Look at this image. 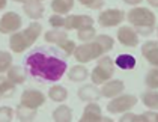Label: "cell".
<instances>
[{
    "label": "cell",
    "instance_id": "6da1fadb",
    "mask_svg": "<svg viewBox=\"0 0 158 122\" xmlns=\"http://www.w3.org/2000/svg\"><path fill=\"white\" fill-rule=\"evenodd\" d=\"M24 65L27 73L41 82H59L68 69L65 59H60L54 53H48L45 50L30 53Z\"/></svg>",
    "mask_w": 158,
    "mask_h": 122
},
{
    "label": "cell",
    "instance_id": "7a4b0ae2",
    "mask_svg": "<svg viewBox=\"0 0 158 122\" xmlns=\"http://www.w3.org/2000/svg\"><path fill=\"white\" fill-rule=\"evenodd\" d=\"M41 33L42 26L38 21H32L24 30H18L9 36V48L12 50V53H23L35 44Z\"/></svg>",
    "mask_w": 158,
    "mask_h": 122
},
{
    "label": "cell",
    "instance_id": "3957f363",
    "mask_svg": "<svg viewBox=\"0 0 158 122\" xmlns=\"http://www.w3.org/2000/svg\"><path fill=\"white\" fill-rule=\"evenodd\" d=\"M114 61L110 57V56H102L98 59L97 66L92 69L90 73V80L94 85H104L107 83L109 80H111L113 74H114Z\"/></svg>",
    "mask_w": 158,
    "mask_h": 122
},
{
    "label": "cell",
    "instance_id": "277c9868",
    "mask_svg": "<svg viewBox=\"0 0 158 122\" xmlns=\"http://www.w3.org/2000/svg\"><path fill=\"white\" fill-rule=\"evenodd\" d=\"M127 20L130 21V24L133 27H155L157 17L148 8L135 6L133 9H130V12L127 14Z\"/></svg>",
    "mask_w": 158,
    "mask_h": 122
},
{
    "label": "cell",
    "instance_id": "5b68a950",
    "mask_svg": "<svg viewBox=\"0 0 158 122\" xmlns=\"http://www.w3.org/2000/svg\"><path fill=\"white\" fill-rule=\"evenodd\" d=\"M106 53L101 48V45L97 41L92 42H83L81 45H77V48L74 51V59L80 63H89V62L95 61L102 57Z\"/></svg>",
    "mask_w": 158,
    "mask_h": 122
},
{
    "label": "cell",
    "instance_id": "8992f818",
    "mask_svg": "<svg viewBox=\"0 0 158 122\" xmlns=\"http://www.w3.org/2000/svg\"><path fill=\"white\" fill-rule=\"evenodd\" d=\"M137 104V98L134 95H128V94H123L119 97L113 98L111 101H109L107 104V111L113 113V115H118V113H127L133 109L134 106Z\"/></svg>",
    "mask_w": 158,
    "mask_h": 122
},
{
    "label": "cell",
    "instance_id": "52a82bcc",
    "mask_svg": "<svg viewBox=\"0 0 158 122\" xmlns=\"http://www.w3.org/2000/svg\"><path fill=\"white\" fill-rule=\"evenodd\" d=\"M21 26H23V20L17 12L9 11L0 17V33L3 35H12L21 29Z\"/></svg>",
    "mask_w": 158,
    "mask_h": 122
},
{
    "label": "cell",
    "instance_id": "ba28073f",
    "mask_svg": "<svg viewBox=\"0 0 158 122\" xmlns=\"http://www.w3.org/2000/svg\"><path fill=\"white\" fill-rule=\"evenodd\" d=\"M127 18V15L121 9H106L98 15V24L102 27H116Z\"/></svg>",
    "mask_w": 158,
    "mask_h": 122
},
{
    "label": "cell",
    "instance_id": "9c48e42d",
    "mask_svg": "<svg viewBox=\"0 0 158 122\" xmlns=\"http://www.w3.org/2000/svg\"><path fill=\"white\" fill-rule=\"evenodd\" d=\"M45 99H47V97L41 90H38V89H26L21 94L20 104H23V106L29 107V109L38 110L41 106L45 104Z\"/></svg>",
    "mask_w": 158,
    "mask_h": 122
},
{
    "label": "cell",
    "instance_id": "30bf717a",
    "mask_svg": "<svg viewBox=\"0 0 158 122\" xmlns=\"http://www.w3.org/2000/svg\"><path fill=\"white\" fill-rule=\"evenodd\" d=\"M94 23H95V20L90 15H83V14L66 15L65 17V30H80V29L94 26Z\"/></svg>",
    "mask_w": 158,
    "mask_h": 122
},
{
    "label": "cell",
    "instance_id": "8fae6325",
    "mask_svg": "<svg viewBox=\"0 0 158 122\" xmlns=\"http://www.w3.org/2000/svg\"><path fill=\"white\" fill-rule=\"evenodd\" d=\"M118 41L125 47H135L139 45V33L131 26H122L118 29Z\"/></svg>",
    "mask_w": 158,
    "mask_h": 122
},
{
    "label": "cell",
    "instance_id": "7c38bea8",
    "mask_svg": "<svg viewBox=\"0 0 158 122\" xmlns=\"http://www.w3.org/2000/svg\"><path fill=\"white\" fill-rule=\"evenodd\" d=\"M23 11L30 20L36 21L39 18H42L45 8H44L42 2H39V0H26L23 3Z\"/></svg>",
    "mask_w": 158,
    "mask_h": 122
},
{
    "label": "cell",
    "instance_id": "4fadbf2b",
    "mask_svg": "<svg viewBox=\"0 0 158 122\" xmlns=\"http://www.w3.org/2000/svg\"><path fill=\"white\" fill-rule=\"evenodd\" d=\"M123 89H125V83L122 80H109L107 83H104L102 87H101V95L104 98L113 99V98L122 95Z\"/></svg>",
    "mask_w": 158,
    "mask_h": 122
},
{
    "label": "cell",
    "instance_id": "5bb4252c",
    "mask_svg": "<svg viewBox=\"0 0 158 122\" xmlns=\"http://www.w3.org/2000/svg\"><path fill=\"white\" fill-rule=\"evenodd\" d=\"M77 95L78 98L81 99V101H86V103H97L99 98L102 97L101 95V89H98L97 85H85L81 86L80 89H78V92H77Z\"/></svg>",
    "mask_w": 158,
    "mask_h": 122
},
{
    "label": "cell",
    "instance_id": "9a60e30c",
    "mask_svg": "<svg viewBox=\"0 0 158 122\" xmlns=\"http://www.w3.org/2000/svg\"><path fill=\"white\" fill-rule=\"evenodd\" d=\"M142 54L154 68H158V41H146L142 45Z\"/></svg>",
    "mask_w": 158,
    "mask_h": 122
},
{
    "label": "cell",
    "instance_id": "2e32d148",
    "mask_svg": "<svg viewBox=\"0 0 158 122\" xmlns=\"http://www.w3.org/2000/svg\"><path fill=\"white\" fill-rule=\"evenodd\" d=\"M101 119H102V113L98 103H87L78 122H101Z\"/></svg>",
    "mask_w": 158,
    "mask_h": 122
},
{
    "label": "cell",
    "instance_id": "e0dca14e",
    "mask_svg": "<svg viewBox=\"0 0 158 122\" xmlns=\"http://www.w3.org/2000/svg\"><path fill=\"white\" fill-rule=\"evenodd\" d=\"M53 121L54 122H71L73 121V110L69 106L60 104L53 110Z\"/></svg>",
    "mask_w": 158,
    "mask_h": 122
},
{
    "label": "cell",
    "instance_id": "ac0fdd59",
    "mask_svg": "<svg viewBox=\"0 0 158 122\" xmlns=\"http://www.w3.org/2000/svg\"><path fill=\"white\" fill-rule=\"evenodd\" d=\"M38 115V110L35 109H29L23 104H18L15 109V116L20 122H32Z\"/></svg>",
    "mask_w": 158,
    "mask_h": 122
},
{
    "label": "cell",
    "instance_id": "d6986e66",
    "mask_svg": "<svg viewBox=\"0 0 158 122\" xmlns=\"http://www.w3.org/2000/svg\"><path fill=\"white\" fill-rule=\"evenodd\" d=\"M6 77L15 83V85H23L26 82V78H27V75H26V71L23 66H18V65H12L11 68H9V71L6 73Z\"/></svg>",
    "mask_w": 158,
    "mask_h": 122
},
{
    "label": "cell",
    "instance_id": "ffe728a7",
    "mask_svg": "<svg viewBox=\"0 0 158 122\" xmlns=\"http://www.w3.org/2000/svg\"><path fill=\"white\" fill-rule=\"evenodd\" d=\"M87 77H89V71L85 65H75L71 69H68V78L71 82L80 83V82H85Z\"/></svg>",
    "mask_w": 158,
    "mask_h": 122
},
{
    "label": "cell",
    "instance_id": "44dd1931",
    "mask_svg": "<svg viewBox=\"0 0 158 122\" xmlns=\"http://www.w3.org/2000/svg\"><path fill=\"white\" fill-rule=\"evenodd\" d=\"M74 8V0H51V9L54 14L68 15Z\"/></svg>",
    "mask_w": 158,
    "mask_h": 122
},
{
    "label": "cell",
    "instance_id": "7402d4cb",
    "mask_svg": "<svg viewBox=\"0 0 158 122\" xmlns=\"http://www.w3.org/2000/svg\"><path fill=\"white\" fill-rule=\"evenodd\" d=\"M66 38H68V30H65V29H51L44 33V39L48 44H56V45Z\"/></svg>",
    "mask_w": 158,
    "mask_h": 122
},
{
    "label": "cell",
    "instance_id": "603a6c76",
    "mask_svg": "<svg viewBox=\"0 0 158 122\" xmlns=\"http://www.w3.org/2000/svg\"><path fill=\"white\" fill-rule=\"evenodd\" d=\"M114 65H116L118 68H121V69H125V71L133 69L134 66H135V57H134L133 54L123 53V54H119V56L114 59Z\"/></svg>",
    "mask_w": 158,
    "mask_h": 122
},
{
    "label": "cell",
    "instance_id": "cb8c5ba5",
    "mask_svg": "<svg viewBox=\"0 0 158 122\" xmlns=\"http://www.w3.org/2000/svg\"><path fill=\"white\" fill-rule=\"evenodd\" d=\"M48 98L51 101H54V103H63L68 98V90H66V87H63L62 85H54L50 87Z\"/></svg>",
    "mask_w": 158,
    "mask_h": 122
},
{
    "label": "cell",
    "instance_id": "d4e9b609",
    "mask_svg": "<svg viewBox=\"0 0 158 122\" xmlns=\"http://www.w3.org/2000/svg\"><path fill=\"white\" fill-rule=\"evenodd\" d=\"M142 103L149 110H158V92L151 89L142 94Z\"/></svg>",
    "mask_w": 158,
    "mask_h": 122
},
{
    "label": "cell",
    "instance_id": "484cf974",
    "mask_svg": "<svg viewBox=\"0 0 158 122\" xmlns=\"http://www.w3.org/2000/svg\"><path fill=\"white\" fill-rule=\"evenodd\" d=\"M15 83H12L8 77L0 78V97L2 98H11L15 94Z\"/></svg>",
    "mask_w": 158,
    "mask_h": 122
},
{
    "label": "cell",
    "instance_id": "4316f807",
    "mask_svg": "<svg viewBox=\"0 0 158 122\" xmlns=\"http://www.w3.org/2000/svg\"><path fill=\"white\" fill-rule=\"evenodd\" d=\"M77 38H78L81 42H92V41H95V38H97V30L94 29V26L80 29V30H77Z\"/></svg>",
    "mask_w": 158,
    "mask_h": 122
},
{
    "label": "cell",
    "instance_id": "83f0119b",
    "mask_svg": "<svg viewBox=\"0 0 158 122\" xmlns=\"http://www.w3.org/2000/svg\"><path fill=\"white\" fill-rule=\"evenodd\" d=\"M12 66V54L9 51L0 50V74L8 73Z\"/></svg>",
    "mask_w": 158,
    "mask_h": 122
},
{
    "label": "cell",
    "instance_id": "f1b7e54d",
    "mask_svg": "<svg viewBox=\"0 0 158 122\" xmlns=\"http://www.w3.org/2000/svg\"><path fill=\"white\" fill-rule=\"evenodd\" d=\"M145 85L154 90L158 89V68H152L148 71V74L145 75Z\"/></svg>",
    "mask_w": 158,
    "mask_h": 122
},
{
    "label": "cell",
    "instance_id": "f546056e",
    "mask_svg": "<svg viewBox=\"0 0 158 122\" xmlns=\"http://www.w3.org/2000/svg\"><path fill=\"white\" fill-rule=\"evenodd\" d=\"M95 41L101 45V48L104 50V53L110 51V50L113 48V45H114V39L111 36H109V35H97Z\"/></svg>",
    "mask_w": 158,
    "mask_h": 122
},
{
    "label": "cell",
    "instance_id": "4dcf8cb0",
    "mask_svg": "<svg viewBox=\"0 0 158 122\" xmlns=\"http://www.w3.org/2000/svg\"><path fill=\"white\" fill-rule=\"evenodd\" d=\"M57 45H59V48H60V50H63V51H65V54H66V56H71V54H74V51H75V48H77L75 42H74L73 39H69V38L63 39V41H62V42H59Z\"/></svg>",
    "mask_w": 158,
    "mask_h": 122
},
{
    "label": "cell",
    "instance_id": "1f68e13d",
    "mask_svg": "<svg viewBox=\"0 0 158 122\" xmlns=\"http://www.w3.org/2000/svg\"><path fill=\"white\" fill-rule=\"evenodd\" d=\"M135 122H158V113H155V110L145 111L142 115H137Z\"/></svg>",
    "mask_w": 158,
    "mask_h": 122
},
{
    "label": "cell",
    "instance_id": "d6a6232c",
    "mask_svg": "<svg viewBox=\"0 0 158 122\" xmlns=\"http://www.w3.org/2000/svg\"><path fill=\"white\" fill-rule=\"evenodd\" d=\"M48 23L53 29H65V17L59 14H53L48 18Z\"/></svg>",
    "mask_w": 158,
    "mask_h": 122
},
{
    "label": "cell",
    "instance_id": "836d02e7",
    "mask_svg": "<svg viewBox=\"0 0 158 122\" xmlns=\"http://www.w3.org/2000/svg\"><path fill=\"white\" fill-rule=\"evenodd\" d=\"M15 115V110H12L8 106L0 107V122H12V118Z\"/></svg>",
    "mask_w": 158,
    "mask_h": 122
},
{
    "label": "cell",
    "instance_id": "e575fe53",
    "mask_svg": "<svg viewBox=\"0 0 158 122\" xmlns=\"http://www.w3.org/2000/svg\"><path fill=\"white\" fill-rule=\"evenodd\" d=\"M78 3L89 9H101L104 6V0H78Z\"/></svg>",
    "mask_w": 158,
    "mask_h": 122
},
{
    "label": "cell",
    "instance_id": "d590c367",
    "mask_svg": "<svg viewBox=\"0 0 158 122\" xmlns=\"http://www.w3.org/2000/svg\"><path fill=\"white\" fill-rule=\"evenodd\" d=\"M135 29V32L139 33V36L142 35V36H149V35H152L154 33V27H134Z\"/></svg>",
    "mask_w": 158,
    "mask_h": 122
},
{
    "label": "cell",
    "instance_id": "8d00e7d4",
    "mask_svg": "<svg viewBox=\"0 0 158 122\" xmlns=\"http://www.w3.org/2000/svg\"><path fill=\"white\" fill-rule=\"evenodd\" d=\"M135 118H137V115H134L131 111H127V113L122 115V118L119 119V122H135Z\"/></svg>",
    "mask_w": 158,
    "mask_h": 122
},
{
    "label": "cell",
    "instance_id": "74e56055",
    "mask_svg": "<svg viewBox=\"0 0 158 122\" xmlns=\"http://www.w3.org/2000/svg\"><path fill=\"white\" fill-rule=\"evenodd\" d=\"M127 5H131V6H135V5H140L143 0H123Z\"/></svg>",
    "mask_w": 158,
    "mask_h": 122
},
{
    "label": "cell",
    "instance_id": "f35d334b",
    "mask_svg": "<svg viewBox=\"0 0 158 122\" xmlns=\"http://www.w3.org/2000/svg\"><path fill=\"white\" fill-rule=\"evenodd\" d=\"M146 2H148L152 8H158V0H146Z\"/></svg>",
    "mask_w": 158,
    "mask_h": 122
},
{
    "label": "cell",
    "instance_id": "ab89813d",
    "mask_svg": "<svg viewBox=\"0 0 158 122\" xmlns=\"http://www.w3.org/2000/svg\"><path fill=\"white\" fill-rule=\"evenodd\" d=\"M8 5V0H0V9H5Z\"/></svg>",
    "mask_w": 158,
    "mask_h": 122
},
{
    "label": "cell",
    "instance_id": "60d3db41",
    "mask_svg": "<svg viewBox=\"0 0 158 122\" xmlns=\"http://www.w3.org/2000/svg\"><path fill=\"white\" fill-rule=\"evenodd\" d=\"M101 122H114L111 118H109V116H102V119H101Z\"/></svg>",
    "mask_w": 158,
    "mask_h": 122
},
{
    "label": "cell",
    "instance_id": "b9f144b4",
    "mask_svg": "<svg viewBox=\"0 0 158 122\" xmlns=\"http://www.w3.org/2000/svg\"><path fill=\"white\" fill-rule=\"evenodd\" d=\"M14 2H18V3H24L26 0H14Z\"/></svg>",
    "mask_w": 158,
    "mask_h": 122
},
{
    "label": "cell",
    "instance_id": "7bdbcfd3",
    "mask_svg": "<svg viewBox=\"0 0 158 122\" xmlns=\"http://www.w3.org/2000/svg\"><path fill=\"white\" fill-rule=\"evenodd\" d=\"M157 36H158V26H157Z\"/></svg>",
    "mask_w": 158,
    "mask_h": 122
},
{
    "label": "cell",
    "instance_id": "ee69618b",
    "mask_svg": "<svg viewBox=\"0 0 158 122\" xmlns=\"http://www.w3.org/2000/svg\"><path fill=\"white\" fill-rule=\"evenodd\" d=\"M39 2H44V0H39Z\"/></svg>",
    "mask_w": 158,
    "mask_h": 122
},
{
    "label": "cell",
    "instance_id": "f6af8a7d",
    "mask_svg": "<svg viewBox=\"0 0 158 122\" xmlns=\"http://www.w3.org/2000/svg\"><path fill=\"white\" fill-rule=\"evenodd\" d=\"M0 98H2V97H0Z\"/></svg>",
    "mask_w": 158,
    "mask_h": 122
}]
</instances>
